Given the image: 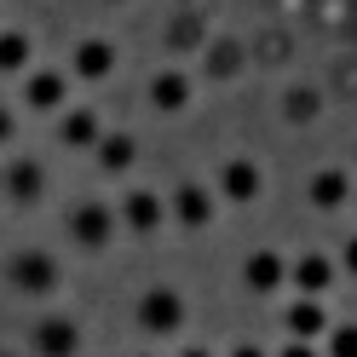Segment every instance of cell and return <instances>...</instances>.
Returning <instances> with one entry per match:
<instances>
[{"instance_id":"1","label":"cell","mask_w":357,"mask_h":357,"mask_svg":"<svg viewBox=\"0 0 357 357\" xmlns=\"http://www.w3.org/2000/svg\"><path fill=\"white\" fill-rule=\"evenodd\" d=\"M0 282H6L17 300H47V294H58L63 265L47 248H12L6 259H0Z\"/></svg>"},{"instance_id":"2","label":"cell","mask_w":357,"mask_h":357,"mask_svg":"<svg viewBox=\"0 0 357 357\" xmlns=\"http://www.w3.org/2000/svg\"><path fill=\"white\" fill-rule=\"evenodd\" d=\"M70 86H75V75L63 70V63H29V70L17 75V104L35 109V116H58V109L70 104Z\"/></svg>"},{"instance_id":"3","label":"cell","mask_w":357,"mask_h":357,"mask_svg":"<svg viewBox=\"0 0 357 357\" xmlns=\"http://www.w3.org/2000/svg\"><path fill=\"white\" fill-rule=\"evenodd\" d=\"M116 231H121V219H116V208H109V202H98V196H81V202L63 213V236H70L81 254L109 248V242H116Z\"/></svg>"},{"instance_id":"4","label":"cell","mask_w":357,"mask_h":357,"mask_svg":"<svg viewBox=\"0 0 357 357\" xmlns=\"http://www.w3.org/2000/svg\"><path fill=\"white\" fill-rule=\"evenodd\" d=\"M47 190H52V173H47L40 155H6V162H0V196H6L12 208H35Z\"/></svg>"},{"instance_id":"5","label":"cell","mask_w":357,"mask_h":357,"mask_svg":"<svg viewBox=\"0 0 357 357\" xmlns=\"http://www.w3.org/2000/svg\"><path fill=\"white\" fill-rule=\"evenodd\" d=\"M116 63H121V52H116V40H109V35H81L75 47H70V63H63V70H70L75 81H109V75H116Z\"/></svg>"},{"instance_id":"6","label":"cell","mask_w":357,"mask_h":357,"mask_svg":"<svg viewBox=\"0 0 357 357\" xmlns=\"http://www.w3.org/2000/svg\"><path fill=\"white\" fill-rule=\"evenodd\" d=\"M98 139H104L98 104H63V109H58V144H63V150H93Z\"/></svg>"},{"instance_id":"7","label":"cell","mask_w":357,"mask_h":357,"mask_svg":"<svg viewBox=\"0 0 357 357\" xmlns=\"http://www.w3.org/2000/svg\"><path fill=\"white\" fill-rule=\"evenodd\" d=\"M29 351L35 357H75L81 351V328L70 317H40L29 328Z\"/></svg>"},{"instance_id":"8","label":"cell","mask_w":357,"mask_h":357,"mask_svg":"<svg viewBox=\"0 0 357 357\" xmlns=\"http://www.w3.org/2000/svg\"><path fill=\"white\" fill-rule=\"evenodd\" d=\"M178 323H185V300H178L173 288H150L139 300V328L144 334H173Z\"/></svg>"},{"instance_id":"9","label":"cell","mask_w":357,"mask_h":357,"mask_svg":"<svg viewBox=\"0 0 357 357\" xmlns=\"http://www.w3.org/2000/svg\"><path fill=\"white\" fill-rule=\"evenodd\" d=\"M162 213H167V208H162V196L144 190V185H139V190H127L121 202H116V219H121L127 231H139V236H150L155 225H162Z\"/></svg>"},{"instance_id":"10","label":"cell","mask_w":357,"mask_h":357,"mask_svg":"<svg viewBox=\"0 0 357 357\" xmlns=\"http://www.w3.org/2000/svg\"><path fill=\"white\" fill-rule=\"evenodd\" d=\"M265 185L259 162H248V155H231V162H219V196H231V202H254Z\"/></svg>"},{"instance_id":"11","label":"cell","mask_w":357,"mask_h":357,"mask_svg":"<svg viewBox=\"0 0 357 357\" xmlns=\"http://www.w3.org/2000/svg\"><path fill=\"white\" fill-rule=\"evenodd\" d=\"M35 63V35L24 24H0V75H24Z\"/></svg>"},{"instance_id":"12","label":"cell","mask_w":357,"mask_h":357,"mask_svg":"<svg viewBox=\"0 0 357 357\" xmlns=\"http://www.w3.org/2000/svg\"><path fill=\"white\" fill-rule=\"evenodd\" d=\"M93 162H98L104 173H127L132 162H139V139H132V132H109V127H104V139L93 144Z\"/></svg>"},{"instance_id":"13","label":"cell","mask_w":357,"mask_h":357,"mask_svg":"<svg viewBox=\"0 0 357 357\" xmlns=\"http://www.w3.org/2000/svg\"><path fill=\"white\" fill-rule=\"evenodd\" d=\"M173 219H178V225H190V231H202L208 219H213V190L178 185V190H173Z\"/></svg>"},{"instance_id":"14","label":"cell","mask_w":357,"mask_h":357,"mask_svg":"<svg viewBox=\"0 0 357 357\" xmlns=\"http://www.w3.org/2000/svg\"><path fill=\"white\" fill-rule=\"evenodd\" d=\"M282 277H288V265H282L277 254H254L248 265H242V282H248L254 294H271V288H277Z\"/></svg>"},{"instance_id":"15","label":"cell","mask_w":357,"mask_h":357,"mask_svg":"<svg viewBox=\"0 0 357 357\" xmlns=\"http://www.w3.org/2000/svg\"><path fill=\"white\" fill-rule=\"evenodd\" d=\"M328 277H334V271H328V259H323V254H305V259L294 265V282L305 288V294H323Z\"/></svg>"},{"instance_id":"16","label":"cell","mask_w":357,"mask_h":357,"mask_svg":"<svg viewBox=\"0 0 357 357\" xmlns=\"http://www.w3.org/2000/svg\"><path fill=\"white\" fill-rule=\"evenodd\" d=\"M288 328H294V334H317L323 328V311L317 305H294V311H288Z\"/></svg>"},{"instance_id":"17","label":"cell","mask_w":357,"mask_h":357,"mask_svg":"<svg viewBox=\"0 0 357 357\" xmlns=\"http://www.w3.org/2000/svg\"><path fill=\"white\" fill-rule=\"evenodd\" d=\"M6 144H17V104L0 98V150H6Z\"/></svg>"},{"instance_id":"18","label":"cell","mask_w":357,"mask_h":357,"mask_svg":"<svg viewBox=\"0 0 357 357\" xmlns=\"http://www.w3.org/2000/svg\"><path fill=\"white\" fill-rule=\"evenodd\" d=\"M334 357H357V328H340V340H334Z\"/></svg>"},{"instance_id":"19","label":"cell","mask_w":357,"mask_h":357,"mask_svg":"<svg viewBox=\"0 0 357 357\" xmlns=\"http://www.w3.org/2000/svg\"><path fill=\"white\" fill-rule=\"evenodd\" d=\"M236 357H259V351H236Z\"/></svg>"},{"instance_id":"20","label":"cell","mask_w":357,"mask_h":357,"mask_svg":"<svg viewBox=\"0 0 357 357\" xmlns=\"http://www.w3.org/2000/svg\"><path fill=\"white\" fill-rule=\"evenodd\" d=\"M185 357H202V351H185Z\"/></svg>"},{"instance_id":"21","label":"cell","mask_w":357,"mask_h":357,"mask_svg":"<svg viewBox=\"0 0 357 357\" xmlns=\"http://www.w3.org/2000/svg\"><path fill=\"white\" fill-rule=\"evenodd\" d=\"M0 357H17V351H0Z\"/></svg>"},{"instance_id":"22","label":"cell","mask_w":357,"mask_h":357,"mask_svg":"<svg viewBox=\"0 0 357 357\" xmlns=\"http://www.w3.org/2000/svg\"><path fill=\"white\" fill-rule=\"evenodd\" d=\"M0 24H6V17H0Z\"/></svg>"}]
</instances>
